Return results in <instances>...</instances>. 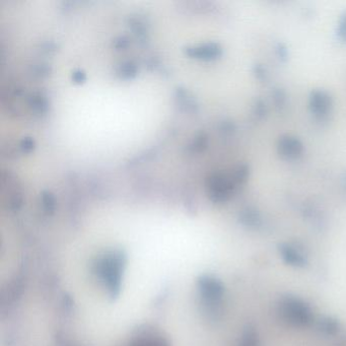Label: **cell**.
Wrapping results in <instances>:
<instances>
[{"label":"cell","mask_w":346,"mask_h":346,"mask_svg":"<svg viewBox=\"0 0 346 346\" xmlns=\"http://www.w3.org/2000/svg\"><path fill=\"white\" fill-rule=\"evenodd\" d=\"M253 73L256 79L260 81H265L267 79V71L262 64H255L253 66Z\"/></svg>","instance_id":"obj_18"},{"label":"cell","mask_w":346,"mask_h":346,"mask_svg":"<svg viewBox=\"0 0 346 346\" xmlns=\"http://www.w3.org/2000/svg\"><path fill=\"white\" fill-rule=\"evenodd\" d=\"M276 54L278 58L282 61H285L287 59V49L283 44H278L276 47Z\"/></svg>","instance_id":"obj_20"},{"label":"cell","mask_w":346,"mask_h":346,"mask_svg":"<svg viewBox=\"0 0 346 346\" xmlns=\"http://www.w3.org/2000/svg\"><path fill=\"white\" fill-rule=\"evenodd\" d=\"M272 100L276 108L282 109L286 104V94L281 88H277L272 93Z\"/></svg>","instance_id":"obj_15"},{"label":"cell","mask_w":346,"mask_h":346,"mask_svg":"<svg viewBox=\"0 0 346 346\" xmlns=\"http://www.w3.org/2000/svg\"><path fill=\"white\" fill-rule=\"evenodd\" d=\"M249 173H250V170L247 164H239L236 167H234L233 171L230 172V175H232L236 185L240 187L247 182L249 178Z\"/></svg>","instance_id":"obj_9"},{"label":"cell","mask_w":346,"mask_h":346,"mask_svg":"<svg viewBox=\"0 0 346 346\" xmlns=\"http://www.w3.org/2000/svg\"><path fill=\"white\" fill-rule=\"evenodd\" d=\"M336 35L340 42L346 43V11H344L339 18Z\"/></svg>","instance_id":"obj_13"},{"label":"cell","mask_w":346,"mask_h":346,"mask_svg":"<svg viewBox=\"0 0 346 346\" xmlns=\"http://www.w3.org/2000/svg\"><path fill=\"white\" fill-rule=\"evenodd\" d=\"M309 107L311 113L318 120H326L332 112V97L329 92L324 89H315L310 94Z\"/></svg>","instance_id":"obj_2"},{"label":"cell","mask_w":346,"mask_h":346,"mask_svg":"<svg viewBox=\"0 0 346 346\" xmlns=\"http://www.w3.org/2000/svg\"><path fill=\"white\" fill-rule=\"evenodd\" d=\"M208 145V136L205 132H198L196 133L194 137L189 142L187 145V151L190 155H196V153H200L206 149Z\"/></svg>","instance_id":"obj_7"},{"label":"cell","mask_w":346,"mask_h":346,"mask_svg":"<svg viewBox=\"0 0 346 346\" xmlns=\"http://www.w3.org/2000/svg\"><path fill=\"white\" fill-rule=\"evenodd\" d=\"M184 52L192 58L214 60L222 55V47L216 42H206L185 47Z\"/></svg>","instance_id":"obj_4"},{"label":"cell","mask_w":346,"mask_h":346,"mask_svg":"<svg viewBox=\"0 0 346 346\" xmlns=\"http://www.w3.org/2000/svg\"><path fill=\"white\" fill-rule=\"evenodd\" d=\"M55 48H56V45L53 41H45L41 45V50L44 52H52L55 50Z\"/></svg>","instance_id":"obj_22"},{"label":"cell","mask_w":346,"mask_h":346,"mask_svg":"<svg viewBox=\"0 0 346 346\" xmlns=\"http://www.w3.org/2000/svg\"><path fill=\"white\" fill-rule=\"evenodd\" d=\"M219 129L221 132L226 133V134L232 133L235 130V125L233 122H230V121H223V122H221Z\"/></svg>","instance_id":"obj_21"},{"label":"cell","mask_w":346,"mask_h":346,"mask_svg":"<svg viewBox=\"0 0 346 346\" xmlns=\"http://www.w3.org/2000/svg\"><path fill=\"white\" fill-rule=\"evenodd\" d=\"M344 180H345V184H346V176H345V179H344Z\"/></svg>","instance_id":"obj_23"},{"label":"cell","mask_w":346,"mask_h":346,"mask_svg":"<svg viewBox=\"0 0 346 346\" xmlns=\"http://www.w3.org/2000/svg\"><path fill=\"white\" fill-rule=\"evenodd\" d=\"M35 146V141L31 137H24L18 143V149L22 152H30Z\"/></svg>","instance_id":"obj_17"},{"label":"cell","mask_w":346,"mask_h":346,"mask_svg":"<svg viewBox=\"0 0 346 346\" xmlns=\"http://www.w3.org/2000/svg\"><path fill=\"white\" fill-rule=\"evenodd\" d=\"M50 71H51L50 64L45 62L35 63L31 65V68H30V72L32 73V75L36 76V78H43V76L48 75Z\"/></svg>","instance_id":"obj_11"},{"label":"cell","mask_w":346,"mask_h":346,"mask_svg":"<svg viewBox=\"0 0 346 346\" xmlns=\"http://www.w3.org/2000/svg\"><path fill=\"white\" fill-rule=\"evenodd\" d=\"M113 47L116 50H121L124 49L128 46L129 44V37L127 35H120L117 36L115 39L113 40Z\"/></svg>","instance_id":"obj_16"},{"label":"cell","mask_w":346,"mask_h":346,"mask_svg":"<svg viewBox=\"0 0 346 346\" xmlns=\"http://www.w3.org/2000/svg\"><path fill=\"white\" fill-rule=\"evenodd\" d=\"M277 151L284 160H298L303 152V144L298 137L283 135L277 141Z\"/></svg>","instance_id":"obj_3"},{"label":"cell","mask_w":346,"mask_h":346,"mask_svg":"<svg viewBox=\"0 0 346 346\" xmlns=\"http://www.w3.org/2000/svg\"><path fill=\"white\" fill-rule=\"evenodd\" d=\"M71 79L72 81H74L75 83H83L86 79V75L85 73L84 70L82 69H75L72 71L71 73Z\"/></svg>","instance_id":"obj_19"},{"label":"cell","mask_w":346,"mask_h":346,"mask_svg":"<svg viewBox=\"0 0 346 346\" xmlns=\"http://www.w3.org/2000/svg\"><path fill=\"white\" fill-rule=\"evenodd\" d=\"M238 188L230 173L226 174L223 172H215L206 179L208 197L216 203H223L229 200Z\"/></svg>","instance_id":"obj_1"},{"label":"cell","mask_w":346,"mask_h":346,"mask_svg":"<svg viewBox=\"0 0 346 346\" xmlns=\"http://www.w3.org/2000/svg\"><path fill=\"white\" fill-rule=\"evenodd\" d=\"M175 99L177 102V105L180 107V109L186 113H192L194 114L198 111V103L194 95L192 94L188 89L179 86L176 88L175 91Z\"/></svg>","instance_id":"obj_5"},{"label":"cell","mask_w":346,"mask_h":346,"mask_svg":"<svg viewBox=\"0 0 346 346\" xmlns=\"http://www.w3.org/2000/svg\"><path fill=\"white\" fill-rule=\"evenodd\" d=\"M253 114L255 115V117H257L258 119H263L266 115H267V106L265 104L264 101L262 100H257L255 102V104L253 105V109H252Z\"/></svg>","instance_id":"obj_14"},{"label":"cell","mask_w":346,"mask_h":346,"mask_svg":"<svg viewBox=\"0 0 346 346\" xmlns=\"http://www.w3.org/2000/svg\"><path fill=\"white\" fill-rule=\"evenodd\" d=\"M138 67L135 62L131 60H125L117 64L115 67V72L121 79H131L137 73Z\"/></svg>","instance_id":"obj_8"},{"label":"cell","mask_w":346,"mask_h":346,"mask_svg":"<svg viewBox=\"0 0 346 346\" xmlns=\"http://www.w3.org/2000/svg\"><path fill=\"white\" fill-rule=\"evenodd\" d=\"M129 26L139 39H143L147 34V24L141 16H131L129 18Z\"/></svg>","instance_id":"obj_10"},{"label":"cell","mask_w":346,"mask_h":346,"mask_svg":"<svg viewBox=\"0 0 346 346\" xmlns=\"http://www.w3.org/2000/svg\"><path fill=\"white\" fill-rule=\"evenodd\" d=\"M40 199H41L43 208L47 211V213H52L55 207V198L51 192L44 190L40 195Z\"/></svg>","instance_id":"obj_12"},{"label":"cell","mask_w":346,"mask_h":346,"mask_svg":"<svg viewBox=\"0 0 346 346\" xmlns=\"http://www.w3.org/2000/svg\"><path fill=\"white\" fill-rule=\"evenodd\" d=\"M27 103L29 108L35 114H45L49 109V103L46 95L40 91H34L30 93L27 98Z\"/></svg>","instance_id":"obj_6"}]
</instances>
